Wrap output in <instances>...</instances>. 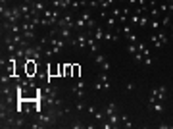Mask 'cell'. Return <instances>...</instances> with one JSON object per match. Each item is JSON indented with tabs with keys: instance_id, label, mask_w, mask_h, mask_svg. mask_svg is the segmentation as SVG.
Wrapping results in <instances>:
<instances>
[{
	"instance_id": "6da1fadb",
	"label": "cell",
	"mask_w": 173,
	"mask_h": 129,
	"mask_svg": "<svg viewBox=\"0 0 173 129\" xmlns=\"http://www.w3.org/2000/svg\"><path fill=\"white\" fill-rule=\"evenodd\" d=\"M2 18L10 23H21L23 15H21V10L19 6H14V8H4L2 10Z\"/></svg>"
},
{
	"instance_id": "7a4b0ae2",
	"label": "cell",
	"mask_w": 173,
	"mask_h": 129,
	"mask_svg": "<svg viewBox=\"0 0 173 129\" xmlns=\"http://www.w3.org/2000/svg\"><path fill=\"white\" fill-rule=\"evenodd\" d=\"M167 98V87L165 85H160L158 89H152L150 91V98H148V106H152L154 102H164Z\"/></svg>"
},
{
	"instance_id": "3957f363",
	"label": "cell",
	"mask_w": 173,
	"mask_h": 129,
	"mask_svg": "<svg viewBox=\"0 0 173 129\" xmlns=\"http://www.w3.org/2000/svg\"><path fill=\"white\" fill-rule=\"evenodd\" d=\"M85 87H87L85 81H77V83L71 87V93L77 96V98H83V96H85Z\"/></svg>"
},
{
	"instance_id": "277c9868",
	"label": "cell",
	"mask_w": 173,
	"mask_h": 129,
	"mask_svg": "<svg viewBox=\"0 0 173 129\" xmlns=\"http://www.w3.org/2000/svg\"><path fill=\"white\" fill-rule=\"evenodd\" d=\"M98 81L104 85V91H108L110 87H112V83H110V77H108V71H102V73H98Z\"/></svg>"
},
{
	"instance_id": "5b68a950",
	"label": "cell",
	"mask_w": 173,
	"mask_h": 129,
	"mask_svg": "<svg viewBox=\"0 0 173 129\" xmlns=\"http://www.w3.org/2000/svg\"><path fill=\"white\" fill-rule=\"evenodd\" d=\"M148 25H150V15L143 14V15H140V20H138V27L140 29H148Z\"/></svg>"
},
{
	"instance_id": "8992f818",
	"label": "cell",
	"mask_w": 173,
	"mask_h": 129,
	"mask_svg": "<svg viewBox=\"0 0 173 129\" xmlns=\"http://www.w3.org/2000/svg\"><path fill=\"white\" fill-rule=\"evenodd\" d=\"M104 112H106V116H108V118H110V116H114L116 112H117V104H116V102H110V104L106 106Z\"/></svg>"
},
{
	"instance_id": "52a82bcc",
	"label": "cell",
	"mask_w": 173,
	"mask_h": 129,
	"mask_svg": "<svg viewBox=\"0 0 173 129\" xmlns=\"http://www.w3.org/2000/svg\"><path fill=\"white\" fill-rule=\"evenodd\" d=\"M71 73H73V64L64 62V77H71Z\"/></svg>"
},
{
	"instance_id": "ba28073f",
	"label": "cell",
	"mask_w": 173,
	"mask_h": 129,
	"mask_svg": "<svg viewBox=\"0 0 173 129\" xmlns=\"http://www.w3.org/2000/svg\"><path fill=\"white\" fill-rule=\"evenodd\" d=\"M104 35H106V31L102 29V27H96V31H94V39H96V41H104Z\"/></svg>"
},
{
	"instance_id": "9c48e42d",
	"label": "cell",
	"mask_w": 173,
	"mask_h": 129,
	"mask_svg": "<svg viewBox=\"0 0 173 129\" xmlns=\"http://www.w3.org/2000/svg\"><path fill=\"white\" fill-rule=\"evenodd\" d=\"M150 110H154V112H158V114H162V112H164V102H154L152 106H150Z\"/></svg>"
},
{
	"instance_id": "30bf717a",
	"label": "cell",
	"mask_w": 173,
	"mask_h": 129,
	"mask_svg": "<svg viewBox=\"0 0 173 129\" xmlns=\"http://www.w3.org/2000/svg\"><path fill=\"white\" fill-rule=\"evenodd\" d=\"M160 23H162V27H169L171 25V15L169 14H164V18H162Z\"/></svg>"
},
{
	"instance_id": "8fae6325",
	"label": "cell",
	"mask_w": 173,
	"mask_h": 129,
	"mask_svg": "<svg viewBox=\"0 0 173 129\" xmlns=\"http://www.w3.org/2000/svg\"><path fill=\"white\" fill-rule=\"evenodd\" d=\"M162 27V23H160V20H150V25H148V29H152V31H156V29H160Z\"/></svg>"
},
{
	"instance_id": "7c38bea8",
	"label": "cell",
	"mask_w": 173,
	"mask_h": 129,
	"mask_svg": "<svg viewBox=\"0 0 173 129\" xmlns=\"http://www.w3.org/2000/svg\"><path fill=\"white\" fill-rule=\"evenodd\" d=\"M125 37H127V41L129 42H138V37H137V33H135V31H131V33H127V35H125Z\"/></svg>"
},
{
	"instance_id": "4fadbf2b",
	"label": "cell",
	"mask_w": 173,
	"mask_h": 129,
	"mask_svg": "<svg viewBox=\"0 0 173 129\" xmlns=\"http://www.w3.org/2000/svg\"><path fill=\"white\" fill-rule=\"evenodd\" d=\"M127 52H129V54H135V52H138V46H137V42H135V44H133V42H129V44H127Z\"/></svg>"
},
{
	"instance_id": "5bb4252c",
	"label": "cell",
	"mask_w": 173,
	"mask_h": 129,
	"mask_svg": "<svg viewBox=\"0 0 173 129\" xmlns=\"http://www.w3.org/2000/svg\"><path fill=\"white\" fill-rule=\"evenodd\" d=\"M94 62H96V66H100L102 62H106V56L104 54H94Z\"/></svg>"
},
{
	"instance_id": "9a60e30c",
	"label": "cell",
	"mask_w": 173,
	"mask_h": 129,
	"mask_svg": "<svg viewBox=\"0 0 173 129\" xmlns=\"http://www.w3.org/2000/svg\"><path fill=\"white\" fill-rule=\"evenodd\" d=\"M79 73H81V66H79V64H73V73H71V77H79Z\"/></svg>"
},
{
	"instance_id": "2e32d148",
	"label": "cell",
	"mask_w": 173,
	"mask_h": 129,
	"mask_svg": "<svg viewBox=\"0 0 173 129\" xmlns=\"http://www.w3.org/2000/svg\"><path fill=\"white\" fill-rule=\"evenodd\" d=\"M143 64H144L146 68H150V66H152L154 62H152V58H150V56H144V58H143Z\"/></svg>"
},
{
	"instance_id": "e0dca14e",
	"label": "cell",
	"mask_w": 173,
	"mask_h": 129,
	"mask_svg": "<svg viewBox=\"0 0 173 129\" xmlns=\"http://www.w3.org/2000/svg\"><path fill=\"white\" fill-rule=\"evenodd\" d=\"M143 58H144L143 52H135V54H133V60H135V62H143Z\"/></svg>"
},
{
	"instance_id": "ac0fdd59",
	"label": "cell",
	"mask_w": 173,
	"mask_h": 129,
	"mask_svg": "<svg viewBox=\"0 0 173 129\" xmlns=\"http://www.w3.org/2000/svg\"><path fill=\"white\" fill-rule=\"evenodd\" d=\"M100 68H102V71H110V68H112V66H110V62H102Z\"/></svg>"
},
{
	"instance_id": "d6986e66",
	"label": "cell",
	"mask_w": 173,
	"mask_h": 129,
	"mask_svg": "<svg viewBox=\"0 0 173 129\" xmlns=\"http://www.w3.org/2000/svg\"><path fill=\"white\" fill-rule=\"evenodd\" d=\"M85 108H87V106L83 104V100H81V102H77V104H75V110H79V112H81V110H85Z\"/></svg>"
},
{
	"instance_id": "ffe728a7",
	"label": "cell",
	"mask_w": 173,
	"mask_h": 129,
	"mask_svg": "<svg viewBox=\"0 0 173 129\" xmlns=\"http://www.w3.org/2000/svg\"><path fill=\"white\" fill-rule=\"evenodd\" d=\"M87 112H89V114H96V108H94V106H87Z\"/></svg>"
},
{
	"instance_id": "44dd1931",
	"label": "cell",
	"mask_w": 173,
	"mask_h": 129,
	"mask_svg": "<svg viewBox=\"0 0 173 129\" xmlns=\"http://www.w3.org/2000/svg\"><path fill=\"white\" fill-rule=\"evenodd\" d=\"M135 89V83H127V91H133Z\"/></svg>"
}]
</instances>
